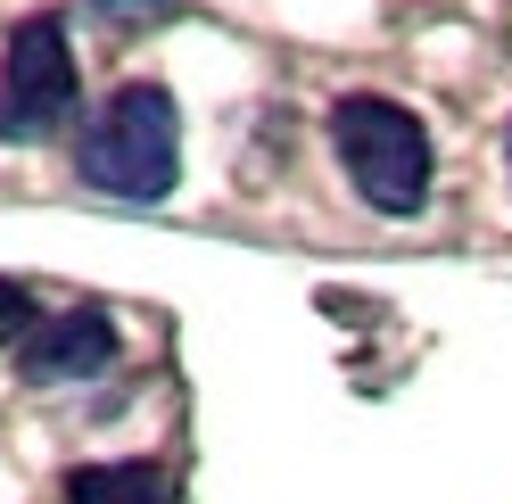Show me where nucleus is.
<instances>
[{"label": "nucleus", "mask_w": 512, "mask_h": 504, "mask_svg": "<svg viewBox=\"0 0 512 504\" xmlns=\"http://www.w3.org/2000/svg\"><path fill=\"white\" fill-rule=\"evenodd\" d=\"M108 17H141V9H166V0H100Z\"/></svg>", "instance_id": "obj_7"}, {"label": "nucleus", "mask_w": 512, "mask_h": 504, "mask_svg": "<svg viewBox=\"0 0 512 504\" xmlns=\"http://www.w3.org/2000/svg\"><path fill=\"white\" fill-rule=\"evenodd\" d=\"M34 331H42V306H34V290L0 273V348H25Z\"/></svg>", "instance_id": "obj_6"}, {"label": "nucleus", "mask_w": 512, "mask_h": 504, "mask_svg": "<svg viewBox=\"0 0 512 504\" xmlns=\"http://www.w3.org/2000/svg\"><path fill=\"white\" fill-rule=\"evenodd\" d=\"M67 504H174V471L157 463V455L75 463V471H67Z\"/></svg>", "instance_id": "obj_5"}, {"label": "nucleus", "mask_w": 512, "mask_h": 504, "mask_svg": "<svg viewBox=\"0 0 512 504\" xmlns=\"http://www.w3.org/2000/svg\"><path fill=\"white\" fill-rule=\"evenodd\" d=\"M331 149H339V174L356 182V199L372 215H422L430 207V174H438V149H430V124L413 116L389 91H347L331 100Z\"/></svg>", "instance_id": "obj_2"}, {"label": "nucleus", "mask_w": 512, "mask_h": 504, "mask_svg": "<svg viewBox=\"0 0 512 504\" xmlns=\"http://www.w3.org/2000/svg\"><path fill=\"white\" fill-rule=\"evenodd\" d=\"M75 182L124 207H157L182 182V108L166 83H124L108 91L91 124L75 133Z\"/></svg>", "instance_id": "obj_1"}, {"label": "nucleus", "mask_w": 512, "mask_h": 504, "mask_svg": "<svg viewBox=\"0 0 512 504\" xmlns=\"http://www.w3.org/2000/svg\"><path fill=\"white\" fill-rule=\"evenodd\" d=\"M58 124H75V50L67 17H17L9 50H0V149L50 141Z\"/></svg>", "instance_id": "obj_3"}, {"label": "nucleus", "mask_w": 512, "mask_h": 504, "mask_svg": "<svg viewBox=\"0 0 512 504\" xmlns=\"http://www.w3.org/2000/svg\"><path fill=\"white\" fill-rule=\"evenodd\" d=\"M124 356V339H116V314L100 306H75V314H50V323L17 348V372L34 389H58V381H100V372Z\"/></svg>", "instance_id": "obj_4"}, {"label": "nucleus", "mask_w": 512, "mask_h": 504, "mask_svg": "<svg viewBox=\"0 0 512 504\" xmlns=\"http://www.w3.org/2000/svg\"><path fill=\"white\" fill-rule=\"evenodd\" d=\"M504 174H512V124H504Z\"/></svg>", "instance_id": "obj_8"}]
</instances>
